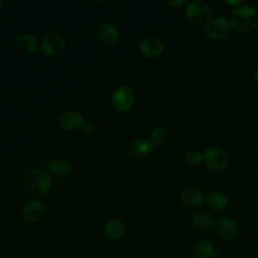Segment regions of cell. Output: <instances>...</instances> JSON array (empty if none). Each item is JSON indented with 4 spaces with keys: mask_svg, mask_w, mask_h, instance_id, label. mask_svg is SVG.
<instances>
[{
    "mask_svg": "<svg viewBox=\"0 0 258 258\" xmlns=\"http://www.w3.org/2000/svg\"><path fill=\"white\" fill-rule=\"evenodd\" d=\"M84 117L81 113L76 111H67L63 112L58 118V124L64 130H76L78 128H82L84 125Z\"/></svg>",
    "mask_w": 258,
    "mask_h": 258,
    "instance_id": "14",
    "label": "cell"
},
{
    "mask_svg": "<svg viewBox=\"0 0 258 258\" xmlns=\"http://www.w3.org/2000/svg\"><path fill=\"white\" fill-rule=\"evenodd\" d=\"M82 131L87 135H92L94 133V127L90 123H84L82 126Z\"/></svg>",
    "mask_w": 258,
    "mask_h": 258,
    "instance_id": "24",
    "label": "cell"
},
{
    "mask_svg": "<svg viewBox=\"0 0 258 258\" xmlns=\"http://www.w3.org/2000/svg\"><path fill=\"white\" fill-rule=\"evenodd\" d=\"M204 160L203 153L198 149L187 150L183 155V161L190 166H195L200 164Z\"/></svg>",
    "mask_w": 258,
    "mask_h": 258,
    "instance_id": "21",
    "label": "cell"
},
{
    "mask_svg": "<svg viewBox=\"0 0 258 258\" xmlns=\"http://www.w3.org/2000/svg\"><path fill=\"white\" fill-rule=\"evenodd\" d=\"M192 258H221L220 251L207 239H201L191 248Z\"/></svg>",
    "mask_w": 258,
    "mask_h": 258,
    "instance_id": "10",
    "label": "cell"
},
{
    "mask_svg": "<svg viewBox=\"0 0 258 258\" xmlns=\"http://www.w3.org/2000/svg\"><path fill=\"white\" fill-rule=\"evenodd\" d=\"M194 226L200 230H208L215 224L213 217L206 212H198L191 218Z\"/></svg>",
    "mask_w": 258,
    "mask_h": 258,
    "instance_id": "20",
    "label": "cell"
},
{
    "mask_svg": "<svg viewBox=\"0 0 258 258\" xmlns=\"http://www.w3.org/2000/svg\"><path fill=\"white\" fill-rule=\"evenodd\" d=\"M47 168L58 176H66L72 170V163L67 158H57L49 163H46Z\"/></svg>",
    "mask_w": 258,
    "mask_h": 258,
    "instance_id": "19",
    "label": "cell"
},
{
    "mask_svg": "<svg viewBox=\"0 0 258 258\" xmlns=\"http://www.w3.org/2000/svg\"><path fill=\"white\" fill-rule=\"evenodd\" d=\"M3 3H4V2H3V1H2V0H0V8H1V7H2V5H3Z\"/></svg>",
    "mask_w": 258,
    "mask_h": 258,
    "instance_id": "27",
    "label": "cell"
},
{
    "mask_svg": "<svg viewBox=\"0 0 258 258\" xmlns=\"http://www.w3.org/2000/svg\"><path fill=\"white\" fill-rule=\"evenodd\" d=\"M232 30L230 19L223 16L213 18L206 26L205 33L207 37L214 41H221L227 38Z\"/></svg>",
    "mask_w": 258,
    "mask_h": 258,
    "instance_id": "4",
    "label": "cell"
},
{
    "mask_svg": "<svg viewBox=\"0 0 258 258\" xmlns=\"http://www.w3.org/2000/svg\"><path fill=\"white\" fill-rule=\"evenodd\" d=\"M225 3L228 4V5H231V6L236 7V6H238V5L243 4V1H241V0H225Z\"/></svg>",
    "mask_w": 258,
    "mask_h": 258,
    "instance_id": "25",
    "label": "cell"
},
{
    "mask_svg": "<svg viewBox=\"0 0 258 258\" xmlns=\"http://www.w3.org/2000/svg\"><path fill=\"white\" fill-rule=\"evenodd\" d=\"M164 3L173 8H179L185 4H187L186 0H172V1H164Z\"/></svg>",
    "mask_w": 258,
    "mask_h": 258,
    "instance_id": "23",
    "label": "cell"
},
{
    "mask_svg": "<svg viewBox=\"0 0 258 258\" xmlns=\"http://www.w3.org/2000/svg\"><path fill=\"white\" fill-rule=\"evenodd\" d=\"M97 35L99 40L105 45H113L119 40L118 29L110 22L101 23L97 28Z\"/></svg>",
    "mask_w": 258,
    "mask_h": 258,
    "instance_id": "12",
    "label": "cell"
},
{
    "mask_svg": "<svg viewBox=\"0 0 258 258\" xmlns=\"http://www.w3.org/2000/svg\"><path fill=\"white\" fill-rule=\"evenodd\" d=\"M139 50L145 57L155 58L162 53L163 43L157 37L148 36L140 41Z\"/></svg>",
    "mask_w": 258,
    "mask_h": 258,
    "instance_id": "11",
    "label": "cell"
},
{
    "mask_svg": "<svg viewBox=\"0 0 258 258\" xmlns=\"http://www.w3.org/2000/svg\"><path fill=\"white\" fill-rule=\"evenodd\" d=\"M16 45L19 50L25 54H33L38 49V42L36 38L28 33L20 34L16 38Z\"/></svg>",
    "mask_w": 258,
    "mask_h": 258,
    "instance_id": "16",
    "label": "cell"
},
{
    "mask_svg": "<svg viewBox=\"0 0 258 258\" xmlns=\"http://www.w3.org/2000/svg\"><path fill=\"white\" fill-rule=\"evenodd\" d=\"M204 161L208 168L214 171H221L228 165L229 157L227 152L216 145L208 147L203 153Z\"/></svg>",
    "mask_w": 258,
    "mask_h": 258,
    "instance_id": "5",
    "label": "cell"
},
{
    "mask_svg": "<svg viewBox=\"0 0 258 258\" xmlns=\"http://www.w3.org/2000/svg\"><path fill=\"white\" fill-rule=\"evenodd\" d=\"M206 204L210 210L214 212H222L228 207L229 200L223 191L215 190L208 195L206 199Z\"/></svg>",
    "mask_w": 258,
    "mask_h": 258,
    "instance_id": "15",
    "label": "cell"
},
{
    "mask_svg": "<svg viewBox=\"0 0 258 258\" xmlns=\"http://www.w3.org/2000/svg\"><path fill=\"white\" fill-rule=\"evenodd\" d=\"M230 22L236 32L250 33L258 27V10L249 4L238 5L232 10Z\"/></svg>",
    "mask_w": 258,
    "mask_h": 258,
    "instance_id": "1",
    "label": "cell"
},
{
    "mask_svg": "<svg viewBox=\"0 0 258 258\" xmlns=\"http://www.w3.org/2000/svg\"><path fill=\"white\" fill-rule=\"evenodd\" d=\"M22 183L26 191L29 194L33 196H42L51 187L52 179L47 171L32 168L24 173Z\"/></svg>",
    "mask_w": 258,
    "mask_h": 258,
    "instance_id": "2",
    "label": "cell"
},
{
    "mask_svg": "<svg viewBox=\"0 0 258 258\" xmlns=\"http://www.w3.org/2000/svg\"><path fill=\"white\" fill-rule=\"evenodd\" d=\"M105 234L111 240H120L125 234V226L118 219H111L105 225Z\"/></svg>",
    "mask_w": 258,
    "mask_h": 258,
    "instance_id": "18",
    "label": "cell"
},
{
    "mask_svg": "<svg viewBox=\"0 0 258 258\" xmlns=\"http://www.w3.org/2000/svg\"><path fill=\"white\" fill-rule=\"evenodd\" d=\"M184 15L188 22L197 26H206L213 19L210 5L202 0H194L186 4Z\"/></svg>",
    "mask_w": 258,
    "mask_h": 258,
    "instance_id": "3",
    "label": "cell"
},
{
    "mask_svg": "<svg viewBox=\"0 0 258 258\" xmlns=\"http://www.w3.org/2000/svg\"><path fill=\"white\" fill-rule=\"evenodd\" d=\"M254 79H255V82H256V84L258 85V67L256 68V70H255V74H254Z\"/></svg>",
    "mask_w": 258,
    "mask_h": 258,
    "instance_id": "26",
    "label": "cell"
},
{
    "mask_svg": "<svg viewBox=\"0 0 258 258\" xmlns=\"http://www.w3.org/2000/svg\"><path fill=\"white\" fill-rule=\"evenodd\" d=\"M154 150V144L145 138H138L132 142L130 146V152L135 156H148Z\"/></svg>",
    "mask_w": 258,
    "mask_h": 258,
    "instance_id": "17",
    "label": "cell"
},
{
    "mask_svg": "<svg viewBox=\"0 0 258 258\" xmlns=\"http://www.w3.org/2000/svg\"><path fill=\"white\" fill-rule=\"evenodd\" d=\"M216 234L223 241H232L238 236V226L236 222L229 217H222L218 219L215 224Z\"/></svg>",
    "mask_w": 258,
    "mask_h": 258,
    "instance_id": "7",
    "label": "cell"
},
{
    "mask_svg": "<svg viewBox=\"0 0 258 258\" xmlns=\"http://www.w3.org/2000/svg\"><path fill=\"white\" fill-rule=\"evenodd\" d=\"M166 133L165 130L162 127H156L151 131L150 134V141L154 144V145H158L161 144L164 139H165Z\"/></svg>",
    "mask_w": 258,
    "mask_h": 258,
    "instance_id": "22",
    "label": "cell"
},
{
    "mask_svg": "<svg viewBox=\"0 0 258 258\" xmlns=\"http://www.w3.org/2000/svg\"><path fill=\"white\" fill-rule=\"evenodd\" d=\"M180 202L185 208L197 209L204 203V194L197 187H186L180 192Z\"/></svg>",
    "mask_w": 258,
    "mask_h": 258,
    "instance_id": "13",
    "label": "cell"
},
{
    "mask_svg": "<svg viewBox=\"0 0 258 258\" xmlns=\"http://www.w3.org/2000/svg\"><path fill=\"white\" fill-rule=\"evenodd\" d=\"M44 204L36 199L27 201L22 207V216L28 222H37L45 215Z\"/></svg>",
    "mask_w": 258,
    "mask_h": 258,
    "instance_id": "9",
    "label": "cell"
},
{
    "mask_svg": "<svg viewBox=\"0 0 258 258\" xmlns=\"http://www.w3.org/2000/svg\"><path fill=\"white\" fill-rule=\"evenodd\" d=\"M66 46V40L59 33H48L41 41V50L49 56H56L61 53Z\"/></svg>",
    "mask_w": 258,
    "mask_h": 258,
    "instance_id": "8",
    "label": "cell"
},
{
    "mask_svg": "<svg viewBox=\"0 0 258 258\" xmlns=\"http://www.w3.org/2000/svg\"><path fill=\"white\" fill-rule=\"evenodd\" d=\"M134 103V94L129 86H121L113 93L111 98V104L115 111L118 113H124L131 109Z\"/></svg>",
    "mask_w": 258,
    "mask_h": 258,
    "instance_id": "6",
    "label": "cell"
}]
</instances>
